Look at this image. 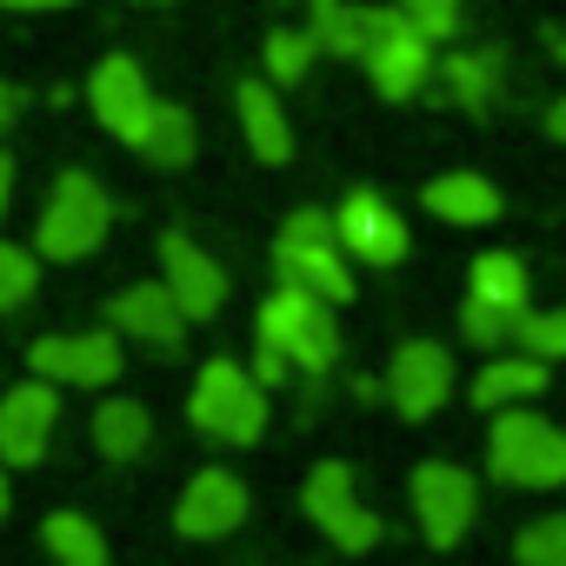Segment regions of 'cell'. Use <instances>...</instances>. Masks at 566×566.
Listing matches in <instances>:
<instances>
[{
    "mask_svg": "<svg viewBox=\"0 0 566 566\" xmlns=\"http://www.w3.org/2000/svg\"><path fill=\"white\" fill-rule=\"evenodd\" d=\"M486 473L500 486L559 493L566 486V427H553L533 407H500L486 427Z\"/></svg>",
    "mask_w": 566,
    "mask_h": 566,
    "instance_id": "obj_1",
    "label": "cell"
},
{
    "mask_svg": "<svg viewBox=\"0 0 566 566\" xmlns=\"http://www.w3.org/2000/svg\"><path fill=\"white\" fill-rule=\"evenodd\" d=\"M273 273L287 280V287L321 294L327 307L354 301V260L334 240V213H321V207H294L287 220H280V233H273Z\"/></svg>",
    "mask_w": 566,
    "mask_h": 566,
    "instance_id": "obj_2",
    "label": "cell"
},
{
    "mask_svg": "<svg viewBox=\"0 0 566 566\" xmlns=\"http://www.w3.org/2000/svg\"><path fill=\"white\" fill-rule=\"evenodd\" d=\"M107 227H114V200H107V187H101L87 167H67V174L48 187V200H41L34 253L54 260V266H74V260L101 253Z\"/></svg>",
    "mask_w": 566,
    "mask_h": 566,
    "instance_id": "obj_3",
    "label": "cell"
},
{
    "mask_svg": "<svg viewBox=\"0 0 566 566\" xmlns=\"http://www.w3.org/2000/svg\"><path fill=\"white\" fill-rule=\"evenodd\" d=\"M253 340L280 347L307 380H321V374L340 367V321H334V307H327L321 294H307V287H287V280H280V287L260 301Z\"/></svg>",
    "mask_w": 566,
    "mask_h": 566,
    "instance_id": "obj_4",
    "label": "cell"
},
{
    "mask_svg": "<svg viewBox=\"0 0 566 566\" xmlns=\"http://www.w3.org/2000/svg\"><path fill=\"white\" fill-rule=\"evenodd\" d=\"M266 400H273V394H266L240 360H207V367L193 374L187 420H193V433H207L213 447H253V440L266 433V420H273Z\"/></svg>",
    "mask_w": 566,
    "mask_h": 566,
    "instance_id": "obj_5",
    "label": "cell"
},
{
    "mask_svg": "<svg viewBox=\"0 0 566 566\" xmlns=\"http://www.w3.org/2000/svg\"><path fill=\"white\" fill-rule=\"evenodd\" d=\"M407 506H413V526L433 553H453L480 513V480L460 467V460H420L407 473Z\"/></svg>",
    "mask_w": 566,
    "mask_h": 566,
    "instance_id": "obj_6",
    "label": "cell"
},
{
    "mask_svg": "<svg viewBox=\"0 0 566 566\" xmlns=\"http://www.w3.org/2000/svg\"><path fill=\"white\" fill-rule=\"evenodd\" d=\"M301 513H307L340 553H374V546L387 539V526H380V513L360 500L347 460H321V467H307V480H301Z\"/></svg>",
    "mask_w": 566,
    "mask_h": 566,
    "instance_id": "obj_7",
    "label": "cell"
},
{
    "mask_svg": "<svg viewBox=\"0 0 566 566\" xmlns=\"http://www.w3.org/2000/svg\"><path fill=\"white\" fill-rule=\"evenodd\" d=\"M367 81L380 101H413L433 87V41L400 14V8H374V34H367V54H360Z\"/></svg>",
    "mask_w": 566,
    "mask_h": 566,
    "instance_id": "obj_8",
    "label": "cell"
},
{
    "mask_svg": "<svg viewBox=\"0 0 566 566\" xmlns=\"http://www.w3.org/2000/svg\"><path fill=\"white\" fill-rule=\"evenodd\" d=\"M28 374H41L54 387H94V394H107L127 374V354H120V334L114 327H94V334H41L28 347Z\"/></svg>",
    "mask_w": 566,
    "mask_h": 566,
    "instance_id": "obj_9",
    "label": "cell"
},
{
    "mask_svg": "<svg viewBox=\"0 0 566 566\" xmlns=\"http://www.w3.org/2000/svg\"><path fill=\"white\" fill-rule=\"evenodd\" d=\"M334 240L347 247L354 266H400L413 253V233L400 220V207L374 187H354L340 207H334Z\"/></svg>",
    "mask_w": 566,
    "mask_h": 566,
    "instance_id": "obj_10",
    "label": "cell"
},
{
    "mask_svg": "<svg viewBox=\"0 0 566 566\" xmlns=\"http://www.w3.org/2000/svg\"><path fill=\"white\" fill-rule=\"evenodd\" d=\"M61 427V387L28 374L14 387H0V467H41Z\"/></svg>",
    "mask_w": 566,
    "mask_h": 566,
    "instance_id": "obj_11",
    "label": "cell"
},
{
    "mask_svg": "<svg viewBox=\"0 0 566 566\" xmlns=\"http://www.w3.org/2000/svg\"><path fill=\"white\" fill-rule=\"evenodd\" d=\"M87 107H94V120H101L114 140L140 147L160 101H154L147 67H140L134 54H107V61H94V74H87Z\"/></svg>",
    "mask_w": 566,
    "mask_h": 566,
    "instance_id": "obj_12",
    "label": "cell"
},
{
    "mask_svg": "<svg viewBox=\"0 0 566 566\" xmlns=\"http://www.w3.org/2000/svg\"><path fill=\"white\" fill-rule=\"evenodd\" d=\"M380 394L394 400L400 420H433V413L453 400V354H447L440 340H400L394 360H387Z\"/></svg>",
    "mask_w": 566,
    "mask_h": 566,
    "instance_id": "obj_13",
    "label": "cell"
},
{
    "mask_svg": "<svg viewBox=\"0 0 566 566\" xmlns=\"http://www.w3.org/2000/svg\"><path fill=\"white\" fill-rule=\"evenodd\" d=\"M247 513H253L247 480L233 467H200V473H187V486L174 500V533L180 539H227L247 526Z\"/></svg>",
    "mask_w": 566,
    "mask_h": 566,
    "instance_id": "obj_14",
    "label": "cell"
},
{
    "mask_svg": "<svg viewBox=\"0 0 566 566\" xmlns=\"http://www.w3.org/2000/svg\"><path fill=\"white\" fill-rule=\"evenodd\" d=\"M107 327H114L120 340H140L147 354H180L193 321H187L180 301L167 294V280H134V287H120V294L107 301Z\"/></svg>",
    "mask_w": 566,
    "mask_h": 566,
    "instance_id": "obj_15",
    "label": "cell"
},
{
    "mask_svg": "<svg viewBox=\"0 0 566 566\" xmlns=\"http://www.w3.org/2000/svg\"><path fill=\"white\" fill-rule=\"evenodd\" d=\"M160 280H167V294L180 301V314L200 327L227 307V266L193 240V233H160Z\"/></svg>",
    "mask_w": 566,
    "mask_h": 566,
    "instance_id": "obj_16",
    "label": "cell"
},
{
    "mask_svg": "<svg viewBox=\"0 0 566 566\" xmlns=\"http://www.w3.org/2000/svg\"><path fill=\"white\" fill-rule=\"evenodd\" d=\"M233 107H240V134H247V154L253 160H266V167H287L294 160V127H287V107H280V94H273L266 74L260 81H240Z\"/></svg>",
    "mask_w": 566,
    "mask_h": 566,
    "instance_id": "obj_17",
    "label": "cell"
},
{
    "mask_svg": "<svg viewBox=\"0 0 566 566\" xmlns=\"http://www.w3.org/2000/svg\"><path fill=\"white\" fill-rule=\"evenodd\" d=\"M420 200H427V213L433 220H447V227H493L500 220V187L486 180V174H473V167H453V174H433L427 187H420Z\"/></svg>",
    "mask_w": 566,
    "mask_h": 566,
    "instance_id": "obj_18",
    "label": "cell"
},
{
    "mask_svg": "<svg viewBox=\"0 0 566 566\" xmlns=\"http://www.w3.org/2000/svg\"><path fill=\"white\" fill-rule=\"evenodd\" d=\"M546 387H553L546 360H533V354H520V347H513V354L500 347V354L473 374V407H480V413H500V407H533Z\"/></svg>",
    "mask_w": 566,
    "mask_h": 566,
    "instance_id": "obj_19",
    "label": "cell"
},
{
    "mask_svg": "<svg viewBox=\"0 0 566 566\" xmlns=\"http://www.w3.org/2000/svg\"><path fill=\"white\" fill-rule=\"evenodd\" d=\"M87 433H94V453H101V460L127 467V460H140V453L154 447V413H147L140 400H127V394H107V400L94 407Z\"/></svg>",
    "mask_w": 566,
    "mask_h": 566,
    "instance_id": "obj_20",
    "label": "cell"
},
{
    "mask_svg": "<svg viewBox=\"0 0 566 566\" xmlns=\"http://www.w3.org/2000/svg\"><path fill=\"white\" fill-rule=\"evenodd\" d=\"M467 294H473V301H493V307H506V314H526V294H533L526 260L506 253V247L480 253V260L467 266Z\"/></svg>",
    "mask_w": 566,
    "mask_h": 566,
    "instance_id": "obj_21",
    "label": "cell"
},
{
    "mask_svg": "<svg viewBox=\"0 0 566 566\" xmlns=\"http://www.w3.org/2000/svg\"><path fill=\"white\" fill-rule=\"evenodd\" d=\"M433 81H440V94H447L453 107L486 114L493 94H500V54H447V61L433 67Z\"/></svg>",
    "mask_w": 566,
    "mask_h": 566,
    "instance_id": "obj_22",
    "label": "cell"
},
{
    "mask_svg": "<svg viewBox=\"0 0 566 566\" xmlns=\"http://www.w3.org/2000/svg\"><path fill=\"white\" fill-rule=\"evenodd\" d=\"M140 154H147L160 174H180V167H193V154H200V120H193L187 107L160 101V107H154V120H147V140H140Z\"/></svg>",
    "mask_w": 566,
    "mask_h": 566,
    "instance_id": "obj_23",
    "label": "cell"
},
{
    "mask_svg": "<svg viewBox=\"0 0 566 566\" xmlns=\"http://www.w3.org/2000/svg\"><path fill=\"white\" fill-rule=\"evenodd\" d=\"M41 546H48L54 566H94V559H107V533L87 513H48L41 520Z\"/></svg>",
    "mask_w": 566,
    "mask_h": 566,
    "instance_id": "obj_24",
    "label": "cell"
},
{
    "mask_svg": "<svg viewBox=\"0 0 566 566\" xmlns=\"http://www.w3.org/2000/svg\"><path fill=\"white\" fill-rule=\"evenodd\" d=\"M314 41L321 54L334 61H360L367 54V34H374V8H347V0H327V8H314Z\"/></svg>",
    "mask_w": 566,
    "mask_h": 566,
    "instance_id": "obj_25",
    "label": "cell"
},
{
    "mask_svg": "<svg viewBox=\"0 0 566 566\" xmlns=\"http://www.w3.org/2000/svg\"><path fill=\"white\" fill-rule=\"evenodd\" d=\"M314 61H321L314 28H266V81H273V87L307 81V67H314Z\"/></svg>",
    "mask_w": 566,
    "mask_h": 566,
    "instance_id": "obj_26",
    "label": "cell"
},
{
    "mask_svg": "<svg viewBox=\"0 0 566 566\" xmlns=\"http://www.w3.org/2000/svg\"><path fill=\"white\" fill-rule=\"evenodd\" d=\"M41 287V253L34 247H14V240H0V321L21 314Z\"/></svg>",
    "mask_w": 566,
    "mask_h": 566,
    "instance_id": "obj_27",
    "label": "cell"
},
{
    "mask_svg": "<svg viewBox=\"0 0 566 566\" xmlns=\"http://www.w3.org/2000/svg\"><path fill=\"white\" fill-rule=\"evenodd\" d=\"M513 347L520 354H533V360H566V307H526L520 321H513Z\"/></svg>",
    "mask_w": 566,
    "mask_h": 566,
    "instance_id": "obj_28",
    "label": "cell"
},
{
    "mask_svg": "<svg viewBox=\"0 0 566 566\" xmlns=\"http://www.w3.org/2000/svg\"><path fill=\"white\" fill-rule=\"evenodd\" d=\"M513 321L520 314H506V307H493V301H460V340L467 347H480V354H500V347H513Z\"/></svg>",
    "mask_w": 566,
    "mask_h": 566,
    "instance_id": "obj_29",
    "label": "cell"
},
{
    "mask_svg": "<svg viewBox=\"0 0 566 566\" xmlns=\"http://www.w3.org/2000/svg\"><path fill=\"white\" fill-rule=\"evenodd\" d=\"M513 559L520 566H566V513H539L513 533Z\"/></svg>",
    "mask_w": 566,
    "mask_h": 566,
    "instance_id": "obj_30",
    "label": "cell"
},
{
    "mask_svg": "<svg viewBox=\"0 0 566 566\" xmlns=\"http://www.w3.org/2000/svg\"><path fill=\"white\" fill-rule=\"evenodd\" d=\"M394 8H400L427 41H453L460 21H467V0H394Z\"/></svg>",
    "mask_w": 566,
    "mask_h": 566,
    "instance_id": "obj_31",
    "label": "cell"
},
{
    "mask_svg": "<svg viewBox=\"0 0 566 566\" xmlns=\"http://www.w3.org/2000/svg\"><path fill=\"white\" fill-rule=\"evenodd\" d=\"M247 374H253V380H260L266 394H280V387H287V380H294L301 367H294L287 354H280V347H266V340H253V360H247Z\"/></svg>",
    "mask_w": 566,
    "mask_h": 566,
    "instance_id": "obj_32",
    "label": "cell"
},
{
    "mask_svg": "<svg viewBox=\"0 0 566 566\" xmlns=\"http://www.w3.org/2000/svg\"><path fill=\"white\" fill-rule=\"evenodd\" d=\"M8 207H14V154L0 147V220H8Z\"/></svg>",
    "mask_w": 566,
    "mask_h": 566,
    "instance_id": "obj_33",
    "label": "cell"
},
{
    "mask_svg": "<svg viewBox=\"0 0 566 566\" xmlns=\"http://www.w3.org/2000/svg\"><path fill=\"white\" fill-rule=\"evenodd\" d=\"M0 8H14V14H48V8H74V0H0Z\"/></svg>",
    "mask_w": 566,
    "mask_h": 566,
    "instance_id": "obj_34",
    "label": "cell"
},
{
    "mask_svg": "<svg viewBox=\"0 0 566 566\" xmlns=\"http://www.w3.org/2000/svg\"><path fill=\"white\" fill-rule=\"evenodd\" d=\"M546 134H553V140H559V147H566V94H559V101H553V107H546Z\"/></svg>",
    "mask_w": 566,
    "mask_h": 566,
    "instance_id": "obj_35",
    "label": "cell"
},
{
    "mask_svg": "<svg viewBox=\"0 0 566 566\" xmlns=\"http://www.w3.org/2000/svg\"><path fill=\"white\" fill-rule=\"evenodd\" d=\"M14 114H21V94H14V87H0V134L14 127Z\"/></svg>",
    "mask_w": 566,
    "mask_h": 566,
    "instance_id": "obj_36",
    "label": "cell"
},
{
    "mask_svg": "<svg viewBox=\"0 0 566 566\" xmlns=\"http://www.w3.org/2000/svg\"><path fill=\"white\" fill-rule=\"evenodd\" d=\"M8 506H14V486H8V467H0V520H8Z\"/></svg>",
    "mask_w": 566,
    "mask_h": 566,
    "instance_id": "obj_37",
    "label": "cell"
},
{
    "mask_svg": "<svg viewBox=\"0 0 566 566\" xmlns=\"http://www.w3.org/2000/svg\"><path fill=\"white\" fill-rule=\"evenodd\" d=\"M553 48H559V61H566V34H559V41H553Z\"/></svg>",
    "mask_w": 566,
    "mask_h": 566,
    "instance_id": "obj_38",
    "label": "cell"
},
{
    "mask_svg": "<svg viewBox=\"0 0 566 566\" xmlns=\"http://www.w3.org/2000/svg\"><path fill=\"white\" fill-rule=\"evenodd\" d=\"M307 8H327V0H307Z\"/></svg>",
    "mask_w": 566,
    "mask_h": 566,
    "instance_id": "obj_39",
    "label": "cell"
},
{
    "mask_svg": "<svg viewBox=\"0 0 566 566\" xmlns=\"http://www.w3.org/2000/svg\"><path fill=\"white\" fill-rule=\"evenodd\" d=\"M94 566H107V559H94Z\"/></svg>",
    "mask_w": 566,
    "mask_h": 566,
    "instance_id": "obj_40",
    "label": "cell"
}]
</instances>
